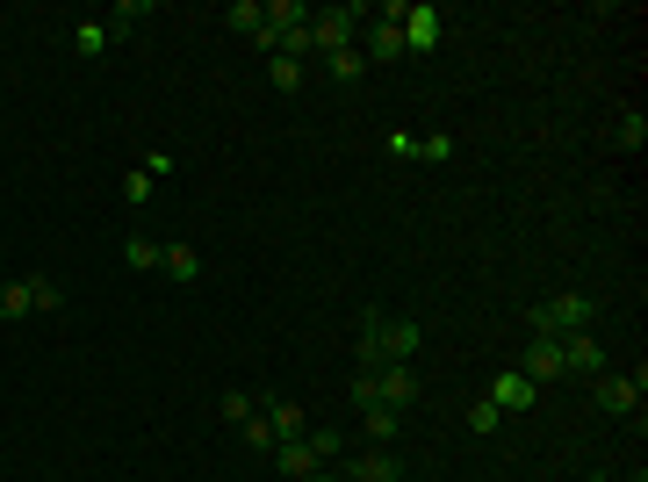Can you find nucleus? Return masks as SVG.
<instances>
[{"instance_id": "1", "label": "nucleus", "mask_w": 648, "mask_h": 482, "mask_svg": "<svg viewBox=\"0 0 648 482\" xmlns=\"http://www.w3.org/2000/svg\"><path fill=\"white\" fill-rule=\"evenodd\" d=\"M418 345H426V331L410 325V317H390L382 303L360 310V339H354V361L360 367H410Z\"/></svg>"}, {"instance_id": "2", "label": "nucleus", "mask_w": 648, "mask_h": 482, "mask_svg": "<svg viewBox=\"0 0 648 482\" xmlns=\"http://www.w3.org/2000/svg\"><path fill=\"white\" fill-rule=\"evenodd\" d=\"M526 325H533V339H569V331L598 325V303L591 295H541V303L526 310Z\"/></svg>"}, {"instance_id": "3", "label": "nucleus", "mask_w": 648, "mask_h": 482, "mask_svg": "<svg viewBox=\"0 0 648 482\" xmlns=\"http://www.w3.org/2000/svg\"><path fill=\"white\" fill-rule=\"evenodd\" d=\"M368 15H375V8H360V0H346V8H310V51L317 58L346 51V36H354Z\"/></svg>"}, {"instance_id": "4", "label": "nucleus", "mask_w": 648, "mask_h": 482, "mask_svg": "<svg viewBox=\"0 0 648 482\" xmlns=\"http://www.w3.org/2000/svg\"><path fill=\"white\" fill-rule=\"evenodd\" d=\"M591 397L605 418H634L648 397V367H634V375H591Z\"/></svg>"}, {"instance_id": "5", "label": "nucleus", "mask_w": 648, "mask_h": 482, "mask_svg": "<svg viewBox=\"0 0 648 482\" xmlns=\"http://www.w3.org/2000/svg\"><path fill=\"white\" fill-rule=\"evenodd\" d=\"M440 36H447V8H432V0H410L404 8V51H440Z\"/></svg>"}, {"instance_id": "6", "label": "nucleus", "mask_w": 648, "mask_h": 482, "mask_svg": "<svg viewBox=\"0 0 648 482\" xmlns=\"http://www.w3.org/2000/svg\"><path fill=\"white\" fill-rule=\"evenodd\" d=\"M563 375H605V345H598V331H569L563 339Z\"/></svg>"}, {"instance_id": "7", "label": "nucleus", "mask_w": 648, "mask_h": 482, "mask_svg": "<svg viewBox=\"0 0 648 482\" xmlns=\"http://www.w3.org/2000/svg\"><path fill=\"white\" fill-rule=\"evenodd\" d=\"M519 375H526L533 389H541V381H555V375H563V339H533L526 353H519Z\"/></svg>"}, {"instance_id": "8", "label": "nucleus", "mask_w": 648, "mask_h": 482, "mask_svg": "<svg viewBox=\"0 0 648 482\" xmlns=\"http://www.w3.org/2000/svg\"><path fill=\"white\" fill-rule=\"evenodd\" d=\"M159 274H166L173 289H195V281H202V252H195V245H159Z\"/></svg>"}, {"instance_id": "9", "label": "nucleus", "mask_w": 648, "mask_h": 482, "mask_svg": "<svg viewBox=\"0 0 648 482\" xmlns=\"http://www.w3.org/2000/svg\"><path fill=\"white\" fill-rule=\"evenodd\" d=\"M360 58L368 66H390V58H404V22H368V44H360Z\"/></svg>"}, {"instance_id": "10", "label": "nucleus", "mask_w": 648, "mask_h": 482, "mask_svg": "<svg viewBox=\"0 0 648 482\" xmlns=\"http://www.w3.org/2000/svg\"><path fill=\"white\" fill-rule=\"evenodd\" d=\"M533 397H541V389H533V381L519 375V367H505V375L490 381V403H497L505 418H512V411H533Z\"/></svg>"}, {"instance_id": "11", "label": "nucleus", "mask_w": 648, "mask_h": 482, "mask_svg": "<svg viewBox=\"0 0 648 482\" xmlns=\"http://www.w3.org/2000/svg\"><path fill=\"white\" fill-rule=\"evenodd\" d=\"M259 418L274 425V447H281V439H303V432H310L303 403H281V397H259Z\"/></svg>"}, {"instance_id": "12", "label": "nucleus", "mask_w": 648, "mask_h": 482, "mask_svg": "<svg viewBox=\"0 0 648 482\" xmlns=\"http://www.w3.org/2000/svg\"><path fill=\"white\" fill-rule=\"evenodd\" d=\"M375 403L410 411V403H418V375H410V367H382V375H375Z\"/></svg>"}, {"instance_id": "13", "label": "nucleus", "mask_w": 648, "mask_h": 482, "mask_svg": "<svg viewBox=\"0 0 648 482\" xmlns=\"http://www.w3.org/2000/svg\"><path fill=\"white\" fill-rule=\"evenodd\" d=\"M339 482H404V468H396V454H354V461H346V475Z\"/></svg>"}, {"instance_id": "14", "label": "nucleus", "mask_w": 648, "mask_h": 482, "mask_svg": "<svg viewBox=\"0 0 648 482\" xmlns=\"http://www.w3.org/2000/svg\"><path fill=\"white\" fill-rule=\"evenodd\" d=\"M274 468H281V482H310L317 475V454H310V439H281V447H274Z\"/></svg>"}, {"instance_id": "15", "label": "nucleus", "mask_w": 648, "mask_h": 482, "mask_svg": "<svg viewBox=\"0 0 648 482\" xmlns=\"http://www.w3.org/2000/svg\"><path fill=\"white\" fill-rule=\"evenodd\" d=\"M22 317H36V303H30V274H22V281H0V325H22Z\"/></svg>"}, {"instance_id": "16", "label": "nucleus", "mask_w": 648, "mask_h": 482, "mask_svg": "<svg viewBox=\"0 0 648 482\" xmlns=\"http://www.w3.org/2000/svg\"><path fill=\"white\" fill-rule=\"evenodd\" d=\"M360 432H368V439H396V432H404V411H390V403H368V411H360Z\"/></svg>"}, {"instance_id": "17", "label": "nucleus", "mask_w": 648, "mask_h": 482, "mask_svg": "<svg viewBox=\"0 0 648 482\" xmlns=\"http://www.w3.org/2000/svg\"><path fill=\"white\" fill-rule=\"evenodd\" d=\"M72 51H80V58H102L108 51V22H72Z\"/></svg>"}, {"instance_id": "18", "label": "nucleus", "mask_w": 648, "mask_h": 482, "mask_svg": "<svg viewBox=\"0 0 648 482\" xmlns=\"http://www.w3.org/2000/svg\"><path fill=\"white\" fill-rule=\"evenodd\" d=\"M303 439H310V454H317V468H324V461H339V447H346V432H339V425H310Z\"/></svg>"}, {"instance_id": "19", "label": "nucleus", "mask_w": 648, "mask_h": 482, "mask_svg": "<svg viewBox=\"0 0 648 482\" xmlns=\"http://www.w3.org/2000/svg\"><path fill=\"white\" fill-rule=\"evenodd\" d=\"M123 267H137V274H159V238H123Z\"/></svg>"}, {"instance_id": "20", "label": "nucleus", "mask_w": 648, "mask_h": 482, "mask_svg": "<svg viewBox=\"0 0 648 482\" xmlns=\"http://www.w3.org/2000/svg\"><path fill=\"white\" fill-rule=\"evenodd\" d=\"M324 72H332V80H339V86H354L360 72H368V58H360L354 44H346V51H332V58H324Z\"/></svg>"}, {"instance_id": "21", "label": "nucleus", "mask_w": 648, "mask_h": 482, "mask_svg": "<svg viewBox=\"0 0 648 482\" xmlns=\"http://www.w3.org/2000/svg\"><path fill=\"white\" fill-rule=\"evenodd\" d=\"M144 15H152V0H123L116 15H108V36H116V44H123V36H130V30H137V22H144Z\"/></svg>"}, {"instance_id": "22", "label": "nucleus", "mask_w": 648, "mask_h": 482, "mask_svg": "<svg viewBox=\"0 0 648 482\" xmlns=\"http://www.w3.org/2000/svg\"><path fill=\"white\" fill-rule=\"evenodd\" d=\"M259 22H267V0H231V30L239 36H259Z\"/></svg>"}, {"instance_id": "23", "label": "nucleus", "mask_w": 648, "mask_h": 482, "mask_svg": "<svg viewBox=\"0 0 648 482\" xmlns=\"http://www.w3.org/2000/svg\"><path fill=\"white\" fill-rule=\"evenodd\" d=\"M30 303L36 310H66V289H58L51 274H30Z\"/></svg>"}, {"instance_id": "24", "label": "nucleus", "mask_w": 648, "mask_h": 482, "mask_svg": "<svg viewBox=\"0 0 648 482\" xmlns=\"http://www.w3.org/2000/svg\"><path fill=\"white\" fill-rule=\"evenodd\" d=\"M231 425H245V418H259V397H245V389H223V403H217Z\"/></svg>"}, {"instance_id": "25", "label": "nucleus", "mask_w": 648, "mask_h": 482, "mask_svg": "<svg viewBox=\"0 0 648 482\" xmlns=\"http://www.w3.org/2000/svg\"><path fill=\"white\" fill-rule=\"evenodd\" d=\"M620 144H627V152H641V144H648V116H641V108L620 116Z\"/></svg>"}, {"instance_id": "26", "label": "nucleus", "mask_w": 648, "mask_h": 482, "mask_svg": "<svg viewBox=\"0 0 648 482\" xmlns=\"http://www.w3.org/2000/svg\"><path fill=\"white\" fill-rule=\"evenodd\" d=\"M497 425H505V411H497L490 397H483V403H468V432H483V439H490Z\"/></svg>"}, {"instance_id": "27", "label": "nucleus", "mask_w": 648, "mask_h": 482, "mask_svg": "<svg viewBox=\"0 0 648 482\" xmlns=\"http://www.w3.org/2000/svg\"><path fill=\"white\" fill-rule=\"evenodd\" d=\"M245 447H253V454H274V425H267V418H245Z\"/></svg>"}, {"instance_id": "28", "label": "nucleus", "mask_w": 648, "mask_h": 482, "mask_svg": "<svg viewBox=\"0 0 648 482\" xmlns=\"http://www.w3.org/2000/svg\"><path fill=\"white\" fill-rule=\"evenodd\" d=\"M418 158H426V166H447V158H454V138H440V130L418 138Z\"/></svg>"}, {"instance_id": "29", "label": "nucleus", "mask_w": 648, "mask_h": 482, "mask_svg": "<svg viewBox=\"0 0 648 482\" xmlns=\"http://www.w3.org/2000/svg\"><path fill=\"white\" fill-rule=\"evenodd\" d=\"M152 188H159V180H152V173H144V166H137L130 180H123V202H137V209H144V202H152Z\"/></svg>"}, {"instance_id": "30", "label": "nucleus", "mask_w": 648, "mask_h": 482, "mask_svg": "<svg viewBox=\"0 0 648 482\" xmlns=\"http://www.w3.org/2000/svg\"><path fill=\"white\" fill-rule=\"evenodd\" d=\"M382 152H390V158H404V166H410V158H418V138H410V130H390V138H382Z\"/></svg>"}, {"instance_id": "31", "label": "nucleus", "mask_w": 648, "mask_h": 482, "mask_svg": "<svg viewBox=\"0 0 648 482\" xmlns=\"http://www.w3.org/2000/svg\"><path fill=\"white\" fill-rule=\"evenodd\" d=\"M274 86H281V94H296V86H303V66H296V58H274Z\"/></svg>"}, {"instance_id": "32", "label": "nucleus", "mask_w": 648, "mask_h": 482, "mask_svg": "<svg viewBox=\"0 0 648 482\" xmlns=\"http://www.w3.org/2000/svg\"><path fill=\"white\" fill-rule=\"evenodd\" d=\"M310 482H339V475H324V468H317V475H310Z\"/></svg>"}, {"instance_id": "33", "label": "nucleus", "mask_w": 648, "mask_h": 482, "mask_svg": "<svg viewBox=\"0 0 648 482\" xmlns=\"http://www.w3.org/2000/svg\"><path fill=\"white\" fill-rule=\"evenodd\" d=\"M583 482H613V475H583Z\"/></svg>"}, {"instance_id": "34", "label": "nucleus", "mask_w": 648, "mask_h": 482, "mask_svg": "<svg viewBox=\"0 0 648 482\" xmlns=\"http://www.w3.org/2000/svg\"><path fill=\"white\" fill-rule=\"evenodd\" d=\"M634 482H648V475H634Z\"/></svg>"}]
</instances>
